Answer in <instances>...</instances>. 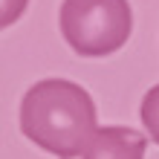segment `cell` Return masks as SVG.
<instances>
[{
  "label": "cell",
  "mask_w": 159,
  "mask_h": 159,
  "mask_svg": "<svg viewBox=\"0 0 159 159\" xmlns=\"http://www.w3.org/2000/svg\"><path fill=\"white\" fill-rule=\"evenodd\" d=\"M148 139L145 133H139L133 127H98L96 136L81 148L78 153H72L67 159H145Z\"/></svg>",
  "instance_id": "3957f363"
},
{
  "label": "cell",
  "mask_w": 159,
  "mask_h": 159,
  "mask_svg": "<svg viewBox=\"0 0 159 159\" xmlns=\"http://www.w3.org/2000/svg\"><path fill=\"white\" fill-rule=\"evenodd\" d=\"M58 26L75 55L104 58L127 43L133 32V12L127 0H64Z\"/></svg>",
  "instance_id": "7a4b0ae2"
},
{
  "label": "cell",
  "mask_w": 159,
  "mask_h": 159,
  "mask_svg": "<svg viewBox=\"0 0 159 159\" xmlns=\"http://www.w3.org/2000/svg\"><path fill=\"white\" fill-rule=\"evenodd\" d=\"M26 9H29V0H0V32L17 23Z\"/></svg>",
  "instance_id": "5b68a950"
},
{
  "label": "cell",
  "mask_w": 159,
  "mask_h": 159,
  "mask_svg": "<svg viewBox=\"0 0 159 159\" xmlns=\"http://www.w3.org/2000/svg\"><path fill=\"white\" fill-rule=\"evenodd\" d=\"M96 101L70 78H43L23 93L20 133L43 153L67 159L96 136Z\"/></svg>",
  "instance_id": "6da1fadb"
},
{
  "label": "cell",
  "mask_w": 159,
  "mask_h": 159,
  "mask_svg": "<svg viewBox=\"0 0 159 159\" xmlns=\"http://www.w3.org/2000/svg\"><path fill=\"white\" fill-rule=\"evenodd\" d=\"M142 125L151 136V142L159 145V84H153L142 96Z\"/></svg>",
  "instance_id": "277c9868"
}]
</instances>
